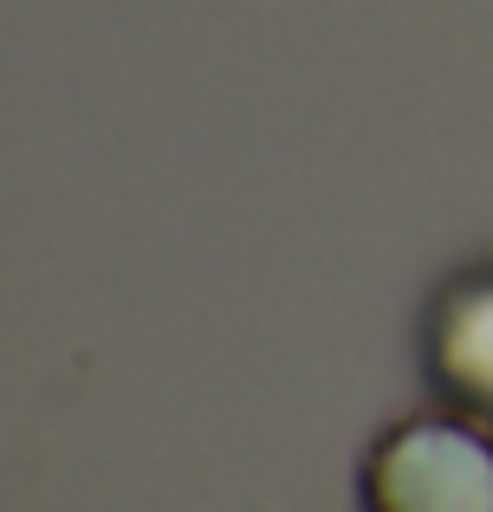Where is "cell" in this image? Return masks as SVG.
Instances as JSON below:
<instances>
[{"label":"cell","mask_w":493,"mask_h":512,"mask_svg":"<svg viewBox=\"0 0 493 512\" xmlns=\"http://www.w3.org/2000/svg\"><path fill=\"white\" fill-rule=\"evenodd\" d=\"M364 512H493V422L422 409L390 422L357 467Z\"/></svg>","instance_id":"obj_1"},{"label":"cell","mask_w":493,"mask_h":512,"mask_svg":"<svg viewBox=\"0 0 493 512\" xmlns=\"http://www.w3.org/2000/svg\"><path fill=\"white\" fill-rule=\"evenodd\" d=\"M422 370L448 409L493 422V266L461 273L435 292L422 325Z\"/></svg>","instance_id":"obj_2"}]
</instances>
